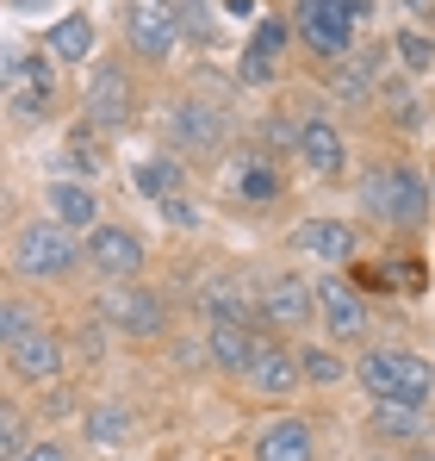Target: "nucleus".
<instances>
[{
  "mask_svg": "<svg viewBox=\"0 0 435 461\" xmlns=\"http://www.w3.org/2000/svg\"><path fill=\"white\" fill-rule=\"evenodd\" d=\"M25 330H38V318L25 300H13V294H0V349L13 343V337H25Z\"/></svg>",
  "mask_w": 435,
  "mask_h": 461,
  "instance_id": "obj_31",
  "label": "nucleus"
},
{
  "mask_svg": "<svg viewBox=\"0 0 435 461\" xmlns=\"http://www.w3.org/2000/svg\"><path fill=\"white\" fill-rule=\"evenodd\" d=\"M355 200H361L367 219H379V225H392V230L430 225V181L411 162H367L361 181H355Z\"/></svg>",
  "mask_w": 435,
  "mask_h": 461,
  "instance_id": "obj_1",
  "label": "nucleus"
},
{
  "mask_svg": "<svg viewBox=\"0 0 435 461\" xmlns=\"http://www.w3.org/2000/svg\"><path fill=\"white\" fill-rule=\"evenodd\" d=\"M311 306H317V318H324L330 343H355V337H367V300H361V287H349V281L324 275V281H311Z\"/></svg>",
  "mask_w": 435,
  "mask_h": 461,
  "instance_id": "obj_11",
  "label": "nucleus"
},
{
  "mask_svg": "<svg viewBox=\"0 0 435 461\" xmlns=\"http://www.w3.org/2000/svg\"><path fill=\"white\" fill-rule=\"evenodd\" d=\"M230 106H218L206 94H181L168 113H162V144L168 156H181V162H218V156L230 150Z\"/></svg>",
  "mask_w": 435,
  "mask_h": 461,
  "instance_id": "obj_2",
  "label": "nucleus"
},
{
  "mask_svg": "<svg viewBox=\"0 0 435 461\" xmlns=\"http://www.w3.org/2000/svg\"><path fill=\"white\" fill-rule=\"evenodd\" d=\"M6 368H13V381H25V386L57 381L63 375V343L50 330H25V337L6 343Z\"/></svg>",
  "mask_w": 435,
  "mask_h": 461,
  "instance_id": "obj_16",
  "label": "nucleus"
},
{
  "mask_svg": "<svg viewBox=\"0 0 435 461\" xmlns=\"http://www.w3.org/2000/svg\"><path fill=\"white\" fill-rule=\"evenodd\" d=\"M63 175H69V181H93V175H100V150H93V125H87V119H81V125L69 131V150H63Z\"/></svg>",
  "mask_w": 435,
  "mask_h": 461,
  "instance_id": "obj_30",
  "label": "nucleus"
},
{
  "mask_svg": "<svg viewBox=\"0 0 435 461\" xmlns=\"http://www.w3.org/2000/svg\"><path fill=\"white\" fill-rule=\"evenodd\" d=\"M287 38H292L287 19H255L249 50H243V63H236V81H243V87H268V81H280V50H287Z\"/></svg>",
  "mask_w": 435,
  "mask_h": 461,
  "instance_id": "obj_15",
  "label": "nucleus"
},
{
  "mask_svg": "<svg viewBox=\"0 0 435 461\" xmlns=\"http://www.w3.org/2000/svg\"><path fill=\"white\" fill-rule=\"evenodd\" d=\"M19 63H25V50H19V44H0V87L19 81Z\"/></svg>",
  "mask_w": 435,
  "mask_h": 461,
  "instance_id": "obj_34",
  "label": "nucleus"
},
{
  "mask_svg": "<svg viewBox=\"0 0 435 461\" xmlns=\"http://www.w3.org/2000/svg\"><path fill=\"white\" fill-rule=\"evenodd\" d=\"M255 461H317V437L305 418H274L255 437Z\"/></svg>",
  "mask_w": 435,
  "mask_h": 461,
  "instance_id": "obj_18",
  "label": "nucleus"
},
{
  "mask_svg": "<svg viewBox=\"0 0 435 461\" xmlns=\"http://www.w3.org/2000/svg\"><path fill=\"white\" fill-rule=\"evenodd\" d=\"M50 219L63 230H75V237L93 230L100 225V194H93L87 181H57V187H50Z\"/></svg>",
  "mask_w": 435,
  "mask_h": 461,
  "instance_id": "obj_20",
  "label": "nucleus"
},
{
  "mask_svg": "<svg viewBox=\"0 0 435 461\" xmlns=\"http://www.w3.org/2000/svg\"><path fill=\"white\" fill-rule=\"evenodd\" d=\"M255 343H262V324H212L206 330V362H212L218 375H243L249 356H255Z\"/></svg>",
  "mask_w": 435,
  "mask_h": 461,
  "instance_id": "obj_19",
  "label": "nucleus"
},
{
  "mask_svg": "<svg viewBox=\"0 0 435 461\" xmlns=\"http://www.w3.org/2000/svg\"><path fill=\"white\" fill-rule=\"evenodd\" d=\"M404 461H435V449H430V437H423V443H411V449H404Z\"/></svg>",
  "mask_w": 435,
  "mask_h": 461,
  "instance_id": "obj_39",
  "label": "nucleus"
},
{
  "mask_svg": "<svg viewBox=\"0 0 435 461\" xmlns=\"http://www.w3.org/2000/svg\"><path fill=\"white\" fill-rule=\"evenodd\" d=\"M75 262H81V237L63 230L57 219H31V225L13 230V268L31 275V281H63Z\"/></svg>",
  "mask_w": 435,
  "mask_h": 461,
  "instance_id": "obj_6",
  "label": "nucleus"
},
{
  "mask_svg": "<svg viewBox=\"0 0 435 461\" xmlns=\"http://www.w3.org/2000/svg\"><path fill=\"white\" fill-rule=\"evenodd\" d=\"M200 349H206V343H187V337H181V343H174V349H168V356H174V362H181V368H200V362H206V356H200Z\"/></svg>",
  "mask_w": 435,
  "mask_h": 461,
  "instance_id": "obj_35",
  "label": "nucleus"
},
{
  "mask_svg": "<svg viewBox=\"0 0 435 461\" xmlns=\"http://www.w3.org/2000/svg\"><path fill=\"white\" fill-rule=\"evenodd\" d=\"M181 181H187V162H181V156H168V150L131 168V187H138L144 200H168V194H181Z\"/></svg>",
  "mask_w": 435,
  "mask_h": 461,
  "instance_id": "obj_23",
  "label": "nucleus"
},
{
  "mask_svg": "<svg viewBox=\"0 0 435 461\" xmlns=\"http://www.w3.org/2000/svg\"><path fill=\"white\" fill-rule=\"evenodd\" d=\"M81 262H87L100 281H138L144 262H149V243L131 225H106V219H100V225L81 237Z\"/></svg>",
  "mask_w": 435,
  "mask_h": 461,
  "instance_id": "obj_8",
  "label": "nucleus"
},
{
  "mask_svg": "<svg viewBox=\"0 0 435 461\" xmlns=\"http://www.w3.org/2000/svg\"><path fill=\"white\" fill-rule=\"evenodd\" d=\"M355 381H361L379 405H423V411H430V399H435V368L423 356H411V349H392V343L361 349Z\"/></svg>",
  "mask_w": 435,
  "mask_h": 461,
  "instance_id": "obj_3",
  "label": "nucleus"
},
{
  "mask_svg": "<svg viewBox=\"0 0 435 461\" xmlns=\"http://www.w3.org/2000/svg\"><path fill=\"white\" fill-rule=\"evenodd\" d=\"M367 13H373L367 0H292V38L305 44V57L342 63L355 50V32Z\"/></svg>",
  "mask_w": 435,
  "mask_h": 461,
  "instance_id": "obj_4",
  "label": "nucleus"
},
{
  "mask_svg": "<svg viewBox=\"0 0 435 461\" xmlns=\"http://www.w3.org/2000/svg\"><path fill=\"white\" fill-rule=\"evenodd\" d=\"M373 461H404V456H373Z\"/></svg>",
  "mask_w": 435,
  "mask_h": 461,
  "instance_id": "obj_42",
  "label": "nucleus"
},
{
  "mask_svg": "<svg viewBox=\"0 0 435 461\" xmlns=\"http://www.w3.org/2000/svg\"><path fill=\"white\" fill-rule=\"evenodd\" d=\"M317 318L311 306V281H298V275H274V281H262V294H255V324L262 330H305Z\"/></svg>",
  "mask_w": 435,
  "mask_h": 461,
  "instance_id": "obj_10",
  "label": "nucleus"
},
{
  "mask_svg": "<svg viewBox=\"0 0 435 461\" xmlns=\"http://www.w3.org/2000/svg\"><path fill=\"white\" fill-rule=\"evenodd\" d=\"M100 318L119 337H162L168 330V300L144 281H112V294H100Z\"/></svg>",
  "mask_w": 435,
  "mask_h": 461,
  "instance_id": "obj_9",
  "label": "nucleus"
},
{
  "mask_svg": "<svg viewBox=\"0 0 435 461\" xmlns=\"http://www.w3.org/2000/svg\"><path fill=\"white\" fill-rule=\"evenodd\" d=\"M75 343H81V356H87V362H93V356H100V330H93V324H87V330H81V337H75Z\"/></svg>",
  "mask_w": 435,
  "mask_h": 461,
  "instance_id": "obj_38",
  "label": "nucleus"
},
{
  "mask_svg": "<svg viewBox=\"0 0 435 461\" xmlns=\"http://www.w3.org/2000/svg\"><path fill=\"white\" fill-rule=\"evenodd\" d=\"M292 362H298V381H305V386H336L342 375H349V362H342L330 343H298Z\"/></svg>",
  "mask_w": 435,
  "mask_h": 461,
  "instance_id": "obj_25",
  "label": "nucleus"
},
{
  "mask_svg": "<svg viewBox=\"0 0 435 461\" xmlns=\"http://www.w3.org/2000/svg\"><path fill=\"white\" fill-rule=\"evenodd\" d=\"M392 63H398L404 76H430L435 69V38L423 25H404V32L392 38Z\"/></svg>",
  "mask_w": 435,
  "mask_h": 461,
  "instance_id": "obj_28",
  "label": "nucleus"
},
{
  "mask_svg": "<svg viewBox=\"0 0 435 461\" xmlns=\"http://www.w3.org/2000/svg\"><path fill=\"white\" fill-rule=\"evenodd\" d=\"M162 212H168V219H174V225H193V206H187V200H181V194H168V200H162Z\"/></svg>",
  "mask_w": 435,
  "mask_h": 461,
  "instance_id": "obj_37",
  "label": "nucleus"
},
{
  "mask_svg": "<svg viewBox=\"0 0 435 461\" xmlns=\"http://www.w3.org/2000/svg\"><path fill=\"white\" fill-rule=\"evenodd\" d=\"M138 76H131V63H93V76L81 87V119L93 125V131H131L138 125Z\"/></svg>",
  "mask_w": 435,
  "mask_h": 461,
  "instance_id": "obj_5",
  "label": "nucleus"
},
{
  "mask_svg": "<svg viewBox=\"0 0 435 461\" xmlns=\"http://www.w3.org/2000/svg\"><path fill=\"white\" fill-rule=\"evenodd\" d=\"M81 437H87L93 449H119V443L131 437V405H119V399H106V405H93V411H81Z\"/></svg>",
  "mask_w": 435,
  "mask_h": 461,
  "instance_id": "obj_22",
  "label": "nucleus"
},
{
  "mask_svg": "<svg viewBox=\"0 0 435 461\" xmlns=\"http://www.w3.org/2000/svg\"><path fill=\"white\" fill-rule=\"evenodd\" d=\"M292 249L298 256H317V262H355V249H361V230L349 225V219H305V225H292Z\"/></svg>",
  "mask_w": 435,
  "mask_h": 461,
  "instance_id": "obj_17",
  "label": "nucleus"
},
{
  "mask_svg": "<svg viewBox=\"0 0 435 461\" xmlns=\"http://www.w3.org/2000/svg\"><path fill=\"white\" fill-rule=\"evenodd\" d=\"M119 32L138 63H168L181 32H174V0H119Z\"/></svg>",
  "mask_w": 435,
  "mask_h": 461,
  "instance_id": "obj_7",
  "label": "nucleus"
},
{
  "mask_svg": "<svg viewBox=\"0 0 435 461\" xmlns=\"http://www.w3.org/2000/svg\"><path fill=\"white\" fill-rule=\"evenodd\" d=\"M44 50H50L57 63H87V57H93V19H87V13L57 19V25H50V38H44Z\"/></svg>",
  "mask_w": 435,
  "mask_h": 461,
  "instance_id": "obj_24",
  "label": "nucleus"
},
{
  "mask_svg": "<svg viewBox=\"0 0 435 461\" xmlns=\"http://www.w3.org/2000/svg\"><path fill=\"white\" fill-rule=\"evenodd\" d=\"M243 381L255 386L262 399H287L292 386H298V362H292V343H280L274 330H262V343H255V356H249Z\"/></svg>",
  "mask_w": 435,
  "mask_h": 461,
  "instance_id": "obj_14",
  "label": "nucleus"
},
{
  "mask_svg": "<svg viewBox=\"0 0 435 461\" xmlns=\"http://www.w3.org/2000/svg\"><path fill=\"white\" fill-rule=\"evenodd\" d=\"M292 156H298L311 175H324V181L349 175V138H342V125H336L330 113L298 119V144H292Z\"/></svg>",
  "mask_w": 435,
  "mask_h": 461,
  "instance_id": "obj_12",
  "label": "nucleus"
},
{
  "mask_svg": "<svg viewBox=\"0 0 435 461\" xmlns=\"http://www.w3.org/2000/svg\"><path fill=\"white\" fill-rule=\"evenodd\" d=\"M373 100L392 113V125H404V131H417L423 125V106H417V94L404 87V81H392V76H379V87H373Z\"/></svg>",
  "mask_w": 435,
  "mask_h": 461,
  "instance_id": "obj_29",
  "label": "nucleus"
},
{
  "mask_svg": "<svg viewBox=\"0 0 435 461\" xmlns=\"http://www.w3.org/2000/svg\"><path fill=\"white\" fill-rule=\"evenodd\" d=\"M25 443H31V437H25V418H19V411L0 399V461H13Z\"/></svg>",
  "mask_w": 435,
  "mask_h": 461,
  "instance_id": "obj_32",
  "label": "nucleus"
},
{
  "mask_svg": "<svg viewBox=\"0 0 435 461\" xmlns=\"http://www.w3.org/2000/svg\"><path fill=\"white\" fill-rule=\"evenodd\" d=\"M69 411H75V393H63V386H57V393L44 399V418H69Z\"/></svg>",
  "mask_w": 435,
  "mask_h": 461,
  "instance_id": "obj_36",
  "label": "nucleus"
},
{
  "mask_svg": "<svg viewBox=\"0 0 435 461\" xmlns=\"http://www.w3.org/2000/svg\"><path fill=\"white\" fill-rule=\"evenodd\" d=\"M6 6H13V13H44L50 0H6Z\"/></svg>",
  "mask_w": 435,
  "mask_h": 461,
  "instance_id": "obj_41",
  "label": "nucleus"
},
{
  "mask_svg": "<svg viewBox=\"0 0 435 461\" xmlns=\"http://www.w3.org/2000/svg\"><path fill=\"white\" fill-rule=\"evenodd\" d=\"M411 6V19H435V0H404Z\"/></svg>",
  "mask_w": 435,
  "mask_h": 461,
  "instance_id": "obj_40",
  "label": "nucleus"
},
{
  "mask_svg": "<svg viewBox=\"0 0 435 461\" xmlns=\"http://www.w3.org/2000/svg\"><path fill=\"white\" fill-rule=\"evenodd\" d=\"M174 32H181V44L212 50V44H218V13H212V0H174Z\"/></svg>",
  "mask_w": 435,
  "mask_h": 461,
  "instance_id": "obj_27",
  "label": "nucleus"
},
{
  "mask_svg": "<svg viewBox=\"0 0 435 461\" xmlns=\"http://www.w3.org/2000/svg\"><path fill=\"white\" fill-rule=\"evenodd\" d=\"M13 461H69V449H63V443H25Z\"/></svg>",
  "mask_w": 435,
  "mask_h": 461,
  "instance_id": "obj_33",
  "label": "nucleus"
},
{
  "mask_svg": "<svg viewBox=\"0 0 435 461\" xmlns=\"http://www.w3.org/2000/svg\"><path fill=\"white\" fill-rule=\"evenodd\" d=\"M230 194H236L243 206H274V200L287 194V181H280V162L262 150V144L236 150V156H230Z\"/></svg>",
  "mask_w": 435,
  "mask_h": 461,
  "instance_id": "obj_13",
  "label": "nucleus"
},
{
  "mask_svg": "<svg viewBox=\"0 0 435 461\" xmlns=\"http://www.w3.org/2000/svg\"><path fill=\"white\" fill-rule=\"evenodd\" d=\"M367 430H373L379 443H423V437H430V411H423V405H379V399H373Z\"/></svg>",
  "mask_w": 435,
  "mask_h": 461,
  "instance_id": "obj_21",
  "label": "nucleus"
},
{
  "mask_svg": "<svg viewBox=\"0 0 435 461\" xmlns=\"http://www.w3.org/2000/svg\"><path fill=\"white\" fill-rule=\"evenodd\" d=\"M206 312H212V324H255V300H249L243 281H212L206 287Z\"/></svg>",
  "mask_w": 435,
  "mask_h": 461,
  "instance_id": "obj_26",
  "label": "nucleus"
}]
</instances>
